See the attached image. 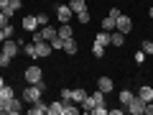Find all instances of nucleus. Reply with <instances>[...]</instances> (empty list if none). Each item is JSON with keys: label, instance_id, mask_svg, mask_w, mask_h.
I'll return each instance as SVG.
<instances>
[{"label": "nucleus", "instance_id": "nucleus-6", "mask_svg": "<svg viewBox=\"0 0 153 115\" xmlns=\"http://www.w3.org/2000/svg\"><path fill=\"white\" fill-rule=\"evenodd\" d=\"M23 110V100H18V97H10L5 102V113H10V115H18Z\"/></svg>", "mask_w": 153, "mask_h": 115}, {"label": "nucleus", "instance_id": "nucleus-24", "mask_svg": "<svg viewBox=\"0 0 153 115\" xmlns=\"http://www.w3.org/2000/svg\"><path fill=\"white\" fill-rule=\"evenodd\" d=\"M133 97H135V95H133L130 90H123V92H120V105H125V108H128V102H130Z\"/></svg>", "mask_w": 153, "mask_h": 115}, {"label": "nucleus", "instance_id": "nucleus-16", "mask_svg": "<svg viewBox=\"0 0 153 115\" xmlns=\"http://www.w3.org/2000/svg\"><path fill=\"white\" fill-rule=\"evenodd\" d=\"M36 26H38L36 16H26L23 18V28H26V31H36Z\"/></svg>", "mask_w": 153, "mask_h": 115}, {"label": "nucleus", "instance_id": "nucleus-18", "mask_svg": "<svg viewBox=\"0 0 153 115\" xmlns=\"http://www.w3.org/2000/svg\"><path fill=\"white\" fill-rule=\"evenodd\" d=\"M69 8L74 13H82V10H87V3L84 0H69Z\"/></svg>", "mask_w": 153, "mask_h": 115}, {"label": "nucleus", "instance_id": "nucleus-27", "mask_svg": "<svg viewBox=\"0 0 153 115\" xmlns=\"http://www.w3.org/2000/svg\"><path fill=\"white\" fill-rule=\"evenodd\" d=\"M76 21L82 23V26H84V23H89V10H82V13H76Z\"/></svg>", "mask_w": 153, "mask_h": 115}, {"label": "nucleus", "instance_id": "nucleus-23", "mask_svg": "<svg viewBox=\"0 0 153 115\" xmlns=\"http://www.w3.org/2000/svg\"><path fill=\"white\" fill-rule=\"evenodd\" d=\"M64 51H66V54H76V41H74V38H66V41H64Z\"/></svg>", "mask_w": 153, "mask_h": 115}, {"label": "nucleus", "instance_id": "nucleus-40", "mask_svg": "<svg viewBox=\"0 0 153 115\" xmlns=\"http://www.w3.org/2000/svg\"><path fill=\"white\" fill-rule=\"evenodd\" d=\"M5 38H8V36H5V31H3V28H0V44H3V41H5Z\"/></svg>", "mask_w": 153, "mask_h": 115}, {"label": "nucleus", "instance_id": "nucleus-41", "mask_svg": "<svg viewBox=\"0 0 153 115\" xmlns=\"http://www.w3.org/2000/svg\"><path fill=\"white\" fill-rule=\"evenodd\" d=\"M8 3H10V0H0V10H3V8H5Z\"/></svg>", "mask_w": 153, "mask_h": 115}, {"label": "nucleus", "instance_id": "nucleus-44", "mask_svg": "<svg viewBox=\"0 0 153 115\" xmlns=\"http://www.w3.org/2000/svg\"><path fill=\"white\" fill-rule=\"evenodd\" d=\"M66 3H69V0H66Z\"/></svg>", "mask_w": 153, "mask_h": 115}, {"label": "nucleus", "instance_id": "nucleus-7", "mask_svg": "<svg viewBox=\"0 0 153 115\" xmlns=\"http://www.w3.org/2000/svg\"><path fill=\"white\" fill-rule=\"evenodd\" d=\"M51 51H54V49H51L49 41H38V44H36V56H38V59H46V56H51Z\"/></svg>", "mask_w": 153, "mask_h": 115}, {"label": "nucleus", "instance_id": "nucleus-26", "mask_svg": "<svg viewBox=\"0 0 153 115\" xmlns=\"http://www.w3.org/2000/svg\"><path fill=\"white\" fill-rule=\"evenodd\" d=\"M23 51H26V54L31 56V59H38V56H36V44H28V46L23 44Z\"/></svg>", "mask_w": 153, "mask_h": 115}, {"label": "nucleus", "instance_id": "nucleus-33", "mask_svg": "<svg viewBox=\"0 0 153 115\" xmlns=\"http://www.w3.org/2000/svg\"><path fill=\"white\" fill-rule=\"evenodd\" d=\"M146 56H148V54H146V51H143V49H140V51H135V61H138V64H140V61L146 59Z\"/></svg>", "mask_w": 153, "mask_h": 115}, {"label": "nucleus", "instance_id": "nucleus-34", "mask_svg": "<svg viewBox=\"0 0 153 115\" xmlns=\"http://www.w3.org/2000/svg\"><path fill=\"white\" fill-rule=\"evenodd\" d=\"M61 100H71V90H61Z\"/></svg>", "mask_w": 153, "mask_h": 115}, {"label": "nucleus", "instance_id": "nucleus-4", "mask_svg": "<svg viewBox=\"0 0 153 115\" xmlns=\"http://www.w3.org/2000/svg\"><path fill=\"white\" fill-rule=\"evenodd\" d=\"M18 46H21V44H16L13 38H5V41H3V49H0V51H3L5 56H10V59H13V56L18 54Z\"/></svg>", "mask_w": 153, "mask_h": 115}, {"label": "nucleus", "instance_id": "nucleus-29", "mask_svg": "<svg viewBox=\"0 0 153 115\" xmlns=\"http://www.w3.org/2000/svg\"><path fill=\"white\" fill-rule=\"evenodd\" d=\"M36 21H38V26H46V23H49V16H46V13H38Z\"/></svg>", "mask_w": 153, "mask_h": 115}, {"label": "nucleus", "instance_id": "nucleus-35", "mask_svg": "<svg viewBox=\"0 0 153 115\" xmlns=\"http://www.w3.org/2000/svg\"><path fill=\"white\" fill-rule=\"evenodd\" d=\"M3 31H5V36H8V38H13V26H10V23H8V26L3 28Z\"/></svg>", "mask_w": 153, "mask_h": 115}, {"label": "nucleus", "instance_id": "nucleus-2", "mask_svg": "<svg viewBox=\"0 0 153 115\" xmlns=\"http://www.w3.org/2000/svg\"><path fill=\"white\" fill-rule=\"evenodd\" d=\"M44 79V72H41V66H28L26 69V82L28 84H36Z\"/></svg>", "mask_w": 153, "mask_h": 115}, {"label": "nucleus", "instance_id": "nucleus-25", "mask_svg": "<svg viewBox=\"0 0 153 115\" xmlns=\"http://www.w3.org/2000/svg\"><path fill=\"white\" fill-rule=\"evenodd\" d=\"M46 113H49V115H61V102H56V100H54V102L49 105V110H46Z\"/></svg>", "mask_w": 153, "mask_h": 115}, {"label": "nucleus", "instance_id": "nucleus-3", "mask_svg": "<svg viewBox=\"0 0 153 115\" xmlns=\"http://www.w3.org/2000/svg\"><path fill=\"white\" fill-rule=\"evenodd\" d=\"M143 110H146V100H140L135 95V97L130 100V102H128V113H133V115H140Z\"/></svg>", "mask_w": 153, "mask_h": 115}, {"label": "nucleus", "instance_id": "nucleus-13", "mask_svg": "<svg viewBox=\"0 0 153 115\" xmlns=\"http://www.w3.org/2000/svg\"><path fill=\"white\" fill-rule=\"evenodd\" d=\"M115 28H117V18H112V16H107L102 21V31H107V33H112Z\"/></svg>", "mask_w": 153, "mask_h": 115}, {"label": "nucleus", "instance_id": "nucleus-22", "mask_svg": "<svg viewBox=\"0 0 153 115\" xmlns=\"http://www.w3.org/2000/svg\"><path fill=\"white\" fill-rule=\"evenodd\" d=\"M94 44H97V46H107V44H110V33H107V31L97 33V38H94Z\"/></svg>", "mask_w": 153, "mask_h": 115}, {"label": "nucleus", "instance_id": "nucleus-42", "mask_svg": "<svg viewBox=\"0 0 153 115\" xmlns=\"http://www.w3.org/2000/svg\"><path fill=\"white\" fill-rule=\"evenodd\" d=\"M3 84H5V79H3V77H0V87H3Z\"/></svg>", "mask_w": 153, "mask_h": 115}, {"label": "nucleus", "instance_id": "nucleus-43", "mask_svg": "<svg viewBox=\"0 0 153 115\" xmlns=\"http://www.w3.org/2000/svg\"><path fill=\"white\" fill-rule=\"evenodd\" d=\"M151 18H153V5H151Z\"/></svg>", "mask_w": 153, "mask_h": 115}, {"label": "nucleus", "instance_id": "nucleus-31", "mask_svg": "<svg viewBox=\"0 0 153 115\" xmlns=\"http://www.w3.org/2000/svg\"><path fill=\"white\" fill-rule=\"evenodd\" d=\"M8 23H10V18H8V16H5V13L0 10V28H5V26H8Z\"/></svg>", "mask_w": 153, "mask_h": 115}, {"label": "nucleus", "instance_id": "nucleus-21", "mask_svg": "<svg viewBox=\"0 0 153 115\" xmlns=\"http://www.w3.org/2000/svg\"><path fill=\"white\" fill-rule=\"evenodd\" d=\"M84 97H87V92H84V90H82V87H76V90H71V100H74V102H76V105L82 102V100H84Z\"/></svg>", "mask_w": 153, "mask_h": 115}, {"label": "nucleus", "instance_id": "nucleus-20", "mask_svg": "<svg viewBox=\"0 0 153 115\" xmlns=\"http://www.w3.org/2000/svg\"><path fill=\"white\" fill-rule=\"evenodd\" d=\"M0 97H3V100L8 102L10 97H16V90H13V87H8V84H3V87H0Z\"/></svg>", "mask_w": 153, "mask_h": 115}, {"label": "nucleus", "instance_id": "nucleus-17", "mask_svg": "<svg viewBox=\"0 0 153 115\" xmlns=\"http://www.w3.org/2000/svg\"><path fill=\"white\" fill-rule=\"evenodd\" d=\"M41 36H44V41H51V38H56V28L54 26H44L41 28Z\"/></svg>", "mask_w": 153, "mask_h": 115}, {"label": "nucleus", "instance_id": "nucleus-36", "mask_svg": "<svg viewBox=\"0 0 153 115\" xmlns=\"http://www.w3.org/2000/svg\"><path fill=\"white\" fill-rule=\"evenodd\" d=\"M143 113H148V115H153V100H151V102H146V110H143Z\"/></svg>", "mask_w": 153, "mask_h": 115}, {"label": "nucleus", "instance_id": "nucleus-1", "mask_svg": "<svg viewBox=\"0 0 153 115\" xmlns=\"http://www.w3.org/2000/svg\"><path fill=\"white\" fill-rule=\"evenodd\" d=\"M44 90H46V82H44V79H41V82H36V84H28V87L23 90L21 100H23V102H36V100H41Z\"/></svg>", "mask_w": 153, "mask_h": 115}, {"label": "nucleus", "instance_id": "nucleus-12", "mask_svg": "<svg viewBox=\"0 0 153 115\" xmlns=\"http://www.w3.org/2000/svg\"><path fill=\"white\" fill-rule=\"evenodd\" d=\"M138 97H140V100H146V102H151V100H153V87H148V84L138 87Z\"/></svg>", "mask_w": 153, "mask_h": 115}, {"label": "nucleus", "instance_id": "nucleus-39", "mask_svg": "<svg viewBox=\"0 0 153 115\" xmlns=\"http://www.w3.org/2000/svg\"><path fill=\"white\" fill-rule=\"evenodd\" d=\"M0 113H5V100L0 97Z\"/></svg>", "mask_w": 153, "mask_h": 115}, {"label": "nucleus", "instance_id": "nucleus-38", "mask_svg": "<svg viewBox=\"0 0 153 115\" xmlns=\"http://www.w3.org/2000/svg\"><path fill=\"white\" fill-rule=\"evenodd\" d=\"M110 115H123V108H112V110H107Z\"/></svg>", "mask_w": 153, "mask_h": 115}, {"label": "nucleus", "instance_id": "nucleus-28", "mask_svg": "<svg viewBox=\"0 0 153 115\" xmlns=\"http://www.w3.org/2000/svg\"><path fill=\"white\" fill-rule=\"evenodd\" d=\"M10 64H13V59H10V56H5L3 51H0V66H10Z\"/></svg>", "mask_w": 153, "mask_h": 115}, {"label": "nucleus", "instance_id": "nucleus-19", "mask_svg": "<svg viewBox=\"0 0 153 115\" xmlns=\"http://www.w3.org/2000/svg\"><path fill=\"white\" fill-rule=\"evenodd\" d=\"M79 105H82V110H87V113H92V110H94V105H97V102H94V97H92V95H87V97H84V100H82Z\"/></svg>", "mask_w": 153, "mask_h": 115}, {"label": "nucleus", "instance_id": "nucleus-14", "mask_svg": "<svg viewBox=\"0 0 153 115\" xmlns=\"http://www.w3.org/2000/svg\"><path fill=\"white\" fill-rule=\"evenodd\" d=\"M56 33H59V36L64 38V41H66V38H74V31H71V26H69V23H61Z\"/></svg>", "mask_w": 153, "mask_h": 115}, {"label": "nucleus", "instance_id": "nucleus-9", "mask_svg": "<svg viewBox=\"0 0 153 115\" xmlns=\"http://www.w3.org/2000/svg\"><path fill=\"white\" fill-rule=\"evenodd\" d=\"M46 110H49V105H46L44 100H36V102H31V108H28V113H31V115H44Z\"/></svg>", "mask_w": 153, "mask_h": 115}, {"label": "nucleus", "instance_id": "nucleus-37", "mask_svg": "<svg viewBox=\"0 0 153 115\" xmlns=\"http://www.w3.org/2000/svg\"><path fill=\"white\" fill-rule=\"evenodd\" d=\"M38 41H44V36H41V31H38V33L33 31V44H38Z\"/></svg>", "mask_w": 153, "mask_h": 115}, {"label": "nucleus", "instance_id": "nucleus-11", "mask_svg": "<svg viewBox=\"0 0 153 115\" xmlns=\"http://www.w3.org/2000/svg\"><path fill=\"white\" fill-rule=\"evenodd\" d=\"M97 90H102V92L107 95V92H112V90H115V84H112L110 77H100V79H97Z\"/></svg>", "mask_w": 153, "mask_h": 115}, {"label": "nucleus", "instance_id": "nucleus-10", "mask_svg": "<svg viewBox=\"0 0 153 115\" xmlns=\"http://www.w3.org/2000/svg\"><path fill=\"white\" fill-rule=\"evenodd\" d=\"M130 28H133V21H130L128 16H123V13H120V16H117V31H120V33H128Z\"/></svg>", "mask_w": 153, "mask_h": 115}, {"label": "nucleus", "instance_id": "nucleus-5", "mask_svg": "<svg viewBox=\"0 0 153 115\" xmlns=\"http://www.w3.org/2000/svg\"><path fill=\"white\" fill-rule=\"evenodd\" d=\"M71 16H74V10L69 8V3H66V5H59V8H56V18H59L61 23H69V21H71Z\"/></svg>", "mask_w": 153, "mask_h": 115}, {"label": "nucleus", "instance_id": "nucleus-8", "mask_svg": "<svg viewBox=\"0 0 153 115\" xmlns=\"http://www.w3.org/2000/svg\"><path fill=\"white\" fill-rule=\"evenodd\" d=\"M79 108H76L74 100H61V115H76Z\"/></svg>", "mask_w": 153, "mask_h": 115}, {"label": "nucleus", "instance_id": "nucleus-32", "mask_svg": "<svg viewBox=\"0 0 153 115\" xmlns=\"http://www.w3.org/2000/svg\"><path fill=\"white\" fill-rule=\"evenodd\" d=\"M143 51L146 54H153V41H143Z\"/></svg>", "mask_w": 153, "mask_h": 115}, {"label": "nucleus", "instance_id": "nucleus-30", "mask_svg": "<svg viewBox=\"0 0 153 115\" xmlns=\"http://www.w3.org/2000/svg\"><path fill=\"white\" fill-rule=\"evenodd\" d=\"M92 54H94V56L100 59V56L105 54V46H97V44H94V46H92Z\"/></svg>", "mask_w": 153, "mask_h": 115}, {"label": "nucleus", "instance_id": "nucleus-15", "mask_svg": "<svg viewBox=\"0 0 153 115\" xmlns=\"http://www.w3.org/2000/svg\"><path fill=\"white\" fill-rule=\"evenodd\" d=\"M123 41H125V33H120L117 28H115V31L110 33V44L112 46H123Z\"/></svg>", "mask_w": 153, "mask_h": 115}]
</instances>
